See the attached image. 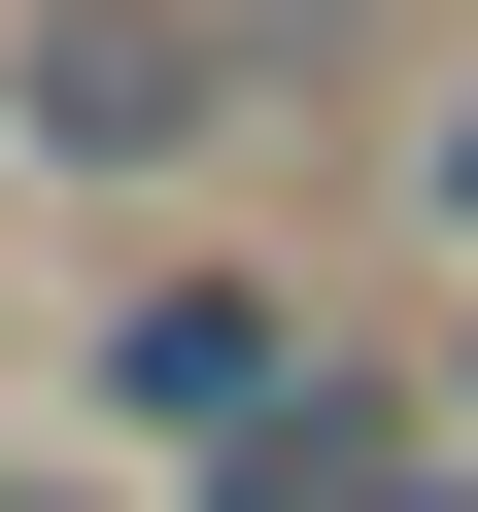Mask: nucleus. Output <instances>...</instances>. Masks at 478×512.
Returning <instances> with one entry per match:
<instances>
[{"mask_svg": "<svg viewBox=\"0 0 478 512\" xmlns=\"http://www.w3.org/2000/svg\"><path fill=\"white\" fill-rule=\"evenodd\" d=\"M376 512H444V478H376Z\"/></svg>", "mask_w": 478, "mask_h": 512, "instance_id": "obj_2", "label": "nucleus"}, {"mask_svg": "<svg viewBox=\"0 0 478 512\" xmlns=\"http://www.w3.org/2000/svg\"><path fill=\"white\" fill-rule=\"evenodd\" d=\"M0 512H69V478H0Z\"/></svg>", "mask_w": 478, "mask_h": 512, "instance_id": "obj_1", "label": "nucleus"}]
</instances>
